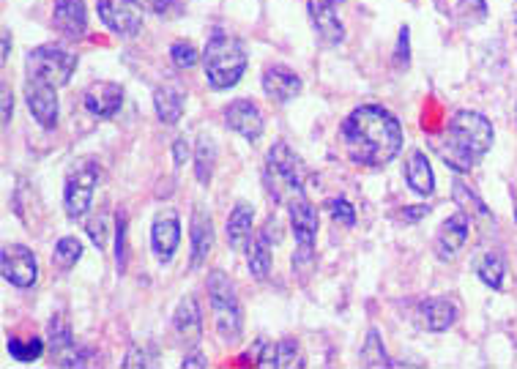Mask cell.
<instances>
[{
	"instance_id": "cell-1",
	"label": "cell",
	"mask_w": 517,
	"mask_h": 369,
	"mask_svg": "<svg viewBox=\"0 0 517 369\" xmlns=\"http://www.w3.org/2000/svg\"><path fill=\"white\" fill-rule=\"evenodd\" d=\"M342 143L356 164L386 167L403 148V126L381 104H362L342 123Z\"/></svg>"
},
{
	"instance_id": "cell-2",
	"label": "cell",
	"mask_w": 517,
	"mask_h": 369,
	"mask_svg": "<svg viewBox=\"0 0 517 369\" xmlns=\"http://www.w3.org/2000/svg\"><path fill=\"white\" fill-rule=\"evenodd\" d=\"M493 140H496V134L485 115L474 113V110H460L446 126L444 137L438 140V154L446 167H452L455 173H471L493 148Z\"/></svg>"
},
{
	"instance_id": "cell-3",
	"label": "cell",
	"mask_w": 517,
	"mask_h": 369,
	"mask_svg": "<svg viewBox=\"0 0 517 369\" xmlns=\"http://www.w3.org/2000/svg\"><path fill=\"white\" fill-rule=\"evenodd\" d=\"M203 69L211 88L225 91L238 85V80L247 72V52L241 41L228 36V33H214L203 50Z\"/></svg>"
},
{
	"instance_id": "cell-4",
	"label": "cell",
	"mask_w": 517,
	"mask_h": 369,
	"mask_svg": "<svg viewBox=\"0 0 517 369\" xmlns=\"http://www.w3.org/2000/svg\"><path fill=\"white\" fill-rule=\"evenodd\" d=\"M266 186L269 195L280 203H290L304 195V164L290 151L288 143L271 145L266 156Z\"/></svg>"
},
{
	"instance_id": "cell-5",
	"label": "cell",
	"mask_w": 517,
	"mask_h": 369,
	"mask_svg": "<svg viewBox=\"0 0 517 369\" xmlns=\"http://www.w3.org/2000/svg\"><path fill=\"white\" fill-rule=\"evenodd\" d=\"M208 296H211V309H214L219 337L225 342H236L241 326H244V312H241V304H238L236 285L230 282L225 271H211L208 274Z\"/></svg>"
},
{
	"instance_id": "cell-6",
	"label": "cell",
	"mask_w": 517,
	"mask_h": 369,
	"mask_svg": "<svg viewBox=\"0 0 517 369\" xmlns=\"http://www.w3.org/2000/svg\"><path fill=\"white\" fill-rule=\"evenodd\" d=\"M25 69H28L31 80L47 82L52 88H63L77 69V55L61 44H42V47L28 52Z\"/></svg>"
},
{
	"instance_id": "cell-7",
	"label": "cell",
	"mask_w": 517,
	"mask_h": 369,
	"mask_svg": "<svg viewBox=\"0 0 517 369\" xmlns=\"http://www.w3.org/2000/svg\"><path fill=\"white\" fill-rule=\"evenodd\" d=\"M99 162L96 159H80L74 162L72 173L66 178V189H63V203H66V214L72 219L85 216L94 200L96 184H99Z\"/></svg>"
},
{
	"instance_id": "cell-8",
	"label": "cell",
	"mask_w": 517,
	"mask_h": 369,
	"mask_svg": "<svg viewBox=\"0 0 517 369\" xmlns=\"http://www.w3.org/2000/svg\"><path fill=\"white\" fill-rule=\"evenodd\" d=\"M290 211V227H293V236H296V255H293V266H304L312 263V252H315V236H318V211L315 205L301 195L288 203Z\"/></svg>"
},
{
	"instance_id": "cell-9",
	"label": "cell",
	"mask_w": 517,
	"mask_h": 369,
	"mask_svg": "<svg viewBox=\"0 0 517 369\" xmlns=\"http://www.w3.org/2000/svg\"><path fill=\"white\" fill-rule=\"evenodd\" d=\"M0 268H3V277L14 287H33L39 279V263L28 246L22 244H6L0 252Z\"/></svg>"
},
{
	"instance_id": "cell-10",
	"label": "cell",
	"mask_w": 517,
	"mask_h": 369,
	"mask_svg": "<svg viewBox=\"0 0 517 369\" xmlns=\"http://www.w3.org/2000/svg\"><path fill=\"white\" fill-rule=\"evenodd\" d=\"M96 11H99L104 25L118 36H124V39H132V36L143 31V14L129 0H99Z\"/></svg>"
},
{
	"instance_id": "cell-11",
	"label": "cell",
	"mask_w": 517,
	"mask_h": 369,
	"mask_svg": "<svg viewBox=\"0 0 517 369\" xmlns=\"http://www.w3.org/2000/svg\"><path fill=\"white\" fill-rule=\"evenodd\" d=\"M58 88H52L47 82L31 80L25 82V102L33 118L42 123L44 129H55L58 126Z\"/></svg>"
},
{
	"instance_id": "cell-12",
	"label": "cell",
	"mask_w": 517,
	"mask_h": 369,
	"mask_svg": "<svg viewBox=\"0 0 517 369\" xmlns=\"http://www.w3.org/2000/svg\"><path fill=\"white\" fill-rule=\"evenodd\" d=\"M50 350L52 361L58 367H85L88 364V353L83 348H77L72 331L61 318H55L50 323Z\"/></svg>"
},
{
	"instance_id": "cell-13",
	"label": "cell",
	"mask_w": 517,
	"mask_h": 369,
	"mask_svg": "<svg viewBox=\"0 0 517 369\" xmlns=\"http://www.w3.org/2000/svg\"><path fill=\"white\" fill-rule=\"evenodd\" d=\"M416 318H419V326L438 334V331L455 326L457 318H460V307L452 298H424L422 304L416 307Z\"/></svg>"
},
{
	"instance_id": "cell-14",
	"label": "cell",
	"mask_w": 517,
	"mask_h": 369,
	"mask_svg": "<svg viewBox=\"0 0 517 369\" xmlns=\"http://www.w3.org/2000/svg\"><path fill=\"white\" fill-rule=\"evenodd\" d=\"M151 244H154L159 263H170L173 260L178 244H181V222H178L176 211L156 216L154 227H151Z\"/></svg>"
},
{
	"instance_id": "cell-15",
	"label": "cell",
	"mask_w": 517,
	"mask_h": 369,
	"mask_svg": "<svg viewBox=\"0 0 517 369\" xmlns=\"http://www.w3.org/2000/svg\"><path fill=\"white\" fill-rule=\"evenodd\" d=\"M52 22L58 33H63L66 39H83L88 31V11H85V0H55L52 9Z\"/></svg>"
},
{
	"instance_id": "cell-16",
	"label": "cell",
	"mask_w": 517,
	"mask_h": 369,
	"mask_svg": "<svg viewBox=\"0 0 517 369\" xmlns=\"http://www.w3.org/2000/svg\"><path fill=\"white\" fill-rule=\"evenodd\" d=\"M225 123H228L233 132L241 134L244 140H249V143L260 140V134H263V115H260L258 107L249 102V99H236L233 104H228Z\"/></svg>"
},
{
	"instance_id": "cell-17",
	"label": "cell",
	"mask_w": 517,
	"mask_h": 369,
	"mask_svg": "<svg viewBox=\"0 0 517 369\" xmlns=\"http://www.w3.org/2000/svg\"><path fill=\"white\" fill-rule=\"evenodd\" d=\"M85 102V110L96 118H113L118 110H121V104H124V88L121 85H115V82H94L83 96Z\"/></svg>"
},
{
	"instance_id": "cell-18",
	"label": "cell",
	"mask_w": 517,
	"mask_h": 369,
	"mask_svg": "<svg viewBox=\"0 0 517 369\" xmlns=\"http://www.w3.org/2000/svg\"><path fill=\"white\" fill-rule=\"evenodd\" d=\"M468 230H471V222H468L466 211L449 216L441 225V230H438V236H435V255H438V260H452L468 241Z\"/></svg>"
},
{
	"instance_id": "cell-19",
	"label": "cell",
	"mask_w": 517,
	"mask_h": 369,
	"mask_svg": "<svg viewBox=\"0 0 517 369\" xmlns=\"http://www.w3.org/2000/svg\"><path fill=\"white\" fill-rule=\"evenodd\" d=\"M263 91L274 102L288 104L301 93V77L296 72H290L288 66H269L263 72Z\"/></svg>"
},
{
	"instance_id": "cell-20",
	"label": "cell",
	"mask_w": 517,
	"mask_h": 369,
	"mask_svg": "<svg viewBox=\"0 0 517 369\" xmlns=\"http://www.w3.org/2000/svg\"><path fill=\"white\" fill-rule=\"evenodd\" d=\"M307 11H310V20L315 25V31L326 44H340L345 39V28H342L337 11L331 6L329 0H310L307 3Z\"/></svg>"
},
{
	"instance_id": "cell-21",
	"label": "cell",
	"mask_w": 517,
	"mask_h": 369,
	"mask_svg": "<svg viewBox=\"0 0 517 369\" xmlns=\"http://www.w3.org/2000/svg\"><path fill=\"white\" fill-rule=\"evenodd\" d=\"M192 268H200L211 255V246H214V225H211V216L197 205L195 214H192Z\"/></svg>"
},
{
	"instance_id": "cell-22",
	"label": "cell",
	"mask_w": 517,
	"mask_h": 369,
	"mask_svg": "<svg viewBox=\"0 0 517 369\" xmlns=\"http://www.w3.org/2000/svg\"><path fill=\"white\" fill-rule=\"evenodd\" d=\"M176 331L178 337L189 342V345H197V339L203 334V318H200V307H197V301L192 296H187L176 309Z\"/></svg>"
},
{
	"instance_id": "cell-23",
	"label": "cell",
	"mask_w": 517,
	"mask_h": 369,
	"mask_svg": "<svg viewBox=\"0 0 517 369\" xmlns=\"http://www.w3.org/2000/svg\"><path fill=\"white\" fill-rule=\"evenodd\" d=\"M405 181H408V186L414 189L416 195L430 197L435 192L433 167H430V162H427V156L422 151H414L408 164H405Z\"/></svg>"
},
{
	"instance_id": "cell-24",
	"label": "cell",
	"mask_w": 517,
	"mask_h": 369,
	"mask_svg": "<svg viewBox=\"0 0 517 369\" xmlns=\"http://www.w3.org/2000/svg\"><path fill=\"white\" fill-rule=\"evenodd\" d=\"M154 107L159 121L173 126V123L181 121V115H184V93L178 91L176 85H162V88H156L154 93Z\"/></svg>"
},
{
	"instance_id": "cell-25",
	"label": "cell",
	"mask_w": 517,
	"mask_h": 369,
	"mask_svg": "<svg viewBox=\"0 0 517 369\" xmlns=\"http://www.w3.org/2000/svg\"><path fill=\"white\" fill-rule=\"evenodd\" d=\"M228 241L236 252H247L252 244V208L236 205V211L228 219Z\"/></svg>"
},
{
	"instance_id": "cell-26",
	"label": "cell",
	"mask_w": 517,
	"mask_h": 369,
	"mask_svg": "<svg viewBox=\"0 0 517 369\" xmlns=\"http://www.w3.org/2000/svg\"><path fill=\"white\" fill-rule=\"evenodd\" d=\"M271 227H266L249 249V271L255 279H266L271 271Z\"/></svg>"
},
{
	"instance_id": "cell-27",
	"label": "cell",
	"mask_w": 517,
	"mask_h": 369,
	"mask_svg": "<svg viewBox=\"0 0 517 369\" xmlns=\"http://www.w3.org/2000/svg\"><path fill=\"white\" fill-rule=\"evenodd\" d=\"M214 164H217V145H214V140H208V137H200L195 151V175L203 186L211 184V178H214Z\"/></svg>"
},
{
	"instance_id": "cell-28",
	"label": "cell",
	"mask_w": 517,
	"mask_h": 369,
	"mask_svg": "<svg viewBox=\"0 0 517 369\" xmlns=\"http://www.w3.org/2000/svg\"><path fill=\"white\" fill-rule=\"evenodd\" d=\"M476 274H479V279H482L487 287L498 290V287L504 285V274H507V268H504V260H501V255H496V252H487V255L479 260Z\"/></svg>"
},
{
	"instance_id": "cell-29",
	"label": "cell",
	"mask_w": 517,
	"mask_h": 369,
	"mask_svg": "<svg viewBox=\"0 0 517 369\" xmlns=\"http://www.w3.org/2000/svg\"><path fill=\"white\" fill-rule=\"evenodd\" d=\"M80 257H83V244H80V238L66 236L55 244V255H52V260H55V266L63 268V271L77 266Z\"/></svg>"
},
{
	"instance_id": "cell-30",
	"label": "cell",
	"mask_w": 517,
	"mask_h": 369,
	"mask_svg": "<svg viewBox=\"0 0 517 369\" xmlns=\"http://www.w3.org/2000/svg\"><path fill=\"white\" fill-rule=\"evenodd\" d=\"M9 353H11V359L20 361V364H33V361L39 359V356L44 353V342L39 337H31V339L11 337Z\"/></svg>"
},
{
	"instance_id": "cell-31",
	"label": "cell",
	"mask_w": 517,
	"mask_h": 369,
	"mask_svg": "<svg viewBox=\"0 0 517 369\" xmlns=\"http://www.w3.org/2000/svg\"><path fill=\"white\" fill-rule=\"evenodd\" d=\"M362 367H392V361H389L386 350H383L381 334H378L375 328L367 334V339H364Z\"/></svg>"
},
{
	"instance_id": "cell-32",
	"label": "cell",
	"mask_w": 517,
	"mask_h": 369,
	"mask_svg": "<svg viewBox=\"0 0 517 369\" xmlns=\"http://www.w3.org/2000/svg\"><path fill=\"white\" fill-rule=\"evenodd\" d=\"M455 203L466 211V214L471 216H482V219H490V211H487V205L479 200V197L471 192V186H466L460 178H457L455 184Z\"/></svg>"
},
{
	"instance_id": "cell-33",
	"label": "cell",
	"mask_w": 517,
	"mask_h": 369,
	"mask_svg": "<svg viewBox=\"0 0 517 369\" xmlns=\"http://www.w3.org/2000/svg\"><path fill=\"white\" fill-rule=\"evenodd\" d=\"M455 14L463 25H479L487 17V3L485 0H460Z\"/></svg>"
},
{
	"instance_id": "cell-34",
	"label": "cell",
	"mask_w": 517,
	"mask_h": 369,
	"mask_svg": "<svg viewBox=\"0 0 517 369\" xmlns=\"http://www.w3.org/2000/svg\"><path fill=\"white\" fill-rule=\"evenodd\" d=\"M170 58H173V63H176L178 69H192V66L200 61L195 44H189V41H176V44L170 47Z\"/></svg>"
},
{
	"instance_id": "cell-35",
	"label": "cell",
	"mask_w": 517,
	"mask_h": 369,
	"mask_svg": "<svg viewBox=\"0 0 517 369\" xmlns=\"http://www.w3.org/2000/svg\"><path fill=\"white\" fill-rule=\"evenodd\" d=\"M277 367H304V359H301V353L293 339H282V342H277Z\"/></svg>"
},
{
	"instance_id": "cell-36",
	"label": "cell",
	"mask_w": 517,
	"mask_h": 369,
	"mask_svg": "<svg viewBox=\"0 0 517 369\" xmlns=\"http://www.w3.org/2000/svg\"><path fill=\"white\" fill-rule=\"evenodd\" d=\"M329 211H331V216H334V222H340L342 227H353V225H356V208H353V205L348 203V200H342V197H337V200H331Z\"/></svg>"
},
{
	"instance_id": "cell-37",
	"label": "cell",
	"mask_w": 517,
	"mask_h": 369,
	"mask_svg": "<svg viewBox=\"0 0 517 369\" xmlns=\"http://www.w3.org/2000/svg\"><path fill=\"white\" fill-rule=\"evenodd\" d=\"M115 260H118V268L124 271V266H126V216H118V225H115Z\"/></svg>"
},
{
	"instance_id": "cell-38",
	"label": "cell",
	"mask_w": 517,
	"mask_h": 369,
	"mask_svg": "<svg viewBox=\"0 0 517 369\" xmlns=\"http://www.w3.org/2000/svg\"><path fill=\"white\" fill-rule=\"evenodd\" d=\"M129 3H135L137 9L154 11V14H165V11L173 9V3H176V0H129Z\"/></svg>"
},
{
	"instance_id": "cell-39",
	"label": "cell",
	"mask_w": 517,
	"mask_h": 369,
	"mask_svg": "<svg viewBox=\"0 0 517 369\" xmlns=\"http://www.w3.org/2000/svg\"><path fill=\"white\" fill-rule=\"evenodd\" d=\"M88 236L94 238V244L99 246V249H104V244H107V222H104V216H99V219H94V222L88 225Z\"/></svg>"
},
{
	"instance_id": "cell-40",
	"label": "cell",
	"mask_w": 517,
	"mask_h": 369,
	"mask_svg": "<svg viewBox=\"0 0 517 369\" xmlns=\"http://www.w3.org/2000/svg\"><path fill=\"white\" fill-rule=\"evenodd\" d=\"M189 154H192V151H189V140L187 137H178L176 143H173V159H176L178 167H181V164H187Z\"/></svg>"
},
{
	"instance_id": "cell-41",
	"label": "cell",
	"mask_w": 517,
	"mask_h": 369,
	"mask_svg": "<svg viewBox=\"0 0 517 369\" xmlns=\"http://www.w3.org/2000/svg\"><path fill=\"white\" fill-rule=\"evenodd\" d=\"M408 28H403V31H400V44H397V63H400V66H408V61H411V55H408V52H411V47H408Z\"/></svg>"
},
{
	"instance_id": "cell-42",
	"label": "cell",
	"mask_w": 517,
	"mask_h": 369,
	"mask_svg": "<svg viewBox=\"0 0 517 369\" xmlns=\"http://www.w3.org/2000/svg\"><path fill=\"white\" fill-rule=\"evenodd\" d=\"M3 126H9L11 123V113H14V99H11V91H9V85L3 82Z\"/></svg>"
},
{
	"instance_id": "cell-43",
	"label": "cell",
	"mask_w": 517,
	"mask_h": 369,
	"mask_svg": "<svg viewBox=\"0 0 517 369\" xmlns=\"http://www.w3.org/2000/svg\"><path fill=\"white\" fill-rule=\"evenodd\" d=\"M151 356L148 353H137V350H132L129 356H126L124 367H151Z\"/></svg>"
},
{
	"instance_id": "cell-44",
	"label": "cell",
	"mask_w": 517,
	"mask_h": 369,
	"mask_svg": "<svg viewBox=\"0 0 517 369\" xmlns=\"http://www.w3.org/2000/svg\"><path fill=\"white\" fill-rule=\"evenodd\" d=\"M430 214V208L427 205H411V208H405L403 211V219L405 222H416V219H422V216Z\"/></svg>"
},
{
	"instance_id": "cell-45",
	"label": "cell",
	"mask_w": 517,
	"mask_h": 369,
	"mask_svg": "<svg viewBox=\"0 0 517 369\" xmlns=\"http://www.w3.org/2000/svg\"><path fill=\"white\" fill-rule=\"evenodd\" d=\"M181 367H184V369H189V367H200V369H206V367H208V361L203 359V356H200V353H192V356H187V359H184V364H181Z\"/></svg>"
},
{
	"instance_id": "cell-46",
	"label": "cell",
	"mask_w": 517,
	"mask_h": 369,
	"mask_svg": "<svg viewBox=\"0 0 517 369\" xmlns=\"http://www.w3.org/2000/svg\"><path fill=\"white\" fill-rule=\"evenodd\" d=\"M9 36H11L9 31H3V55H0V61L3 63L9 61Z\"/></svg>"
},
{
	"instance_id": "cell-47",
	"label": "cell",
	"mask_w": 517,
	"mask_h": 369,
	"mask_svg": "<svg viewBox=\"0 0 517 369\" xmlns=\"http://www.w3.org/2000/svg\"><path fill=\"white\" fill-rule=\"evenodd\" d=\"M329 3H340V0H329Z\"/></svg>"
}]
</instances>
